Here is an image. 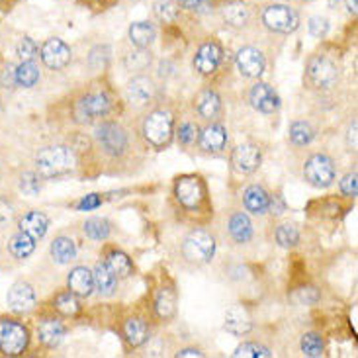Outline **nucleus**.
Masks as SVG:
<instances>
[{
  "label": "nucleus",
  "instance_id": "1",
  "mask_svg": "<svg viewBox=\"0 0 358 358\" xmlns=\"http://www.w3.org/2000/svg\"><path fill=\"white\" fill-rule=\"evenodd\" d=\"M92 145L104 166H112L110 173H126L127 166L143 159V149L149 147L139 137V131L117 116H110L92 124Z\"/></svg>",
  "mask_w": 358,
  "mask_h": 358
},
{
  "label": "nucleus",
  "instance_id": "2",
  "mask_svg": "<svg viewBox=\"0 0 358 358\" xmlns=\"http://www.w3.org/2000/svg\"><path fill=\"white\" fill-rule=\"evenodd\" d=\"M173 203L175 212L180 215V222L206 225L212 220L213 208L208 192V184L202 175L186 173L176 176L173 182Z\"/></svg>",
  "mask_w": 358,
  "mask_h": 358
},
{
  "label": "nucleus",
  "instance_id": "3",
  "mask_svg": "<svg viewBox=\"0 0 358 358\" xmlns=\"http://www.w3.org/2000/svg\"><path fill=\"white\" fill-rule=\"evenodd\" d=\"M117 98L110 85L96 80L71 98V122L77 126H92L116 114Z\"/></svg>",
  "mask_w": 358,
  "mask_h": 358
},
{
  "label": "nucleus",
  "instance_id": "4",
  "mask_svg": "<svg viewBox=\"0 0 358 358\" xmlns=\"http://www.w3.org/2000/svg\"><path fill=\"white\" fill-rule=\"evenodd\" d=\"M175 112L169 106L147 108L139 122V137L143 143L155 151H165L175 141Z\"/></svg>",
  "mask_w": 358,
  "mask_h": 358
},
{
  "label": "nucleus",
  "instance_id": "5",
  "mask_svg": "<svg viewBox=\"0 0 358 358\" xmlns=\"http://www.w3.org/2000/svg\"><path fill=\"white\" fill-rule=\"evenodd\" d=\"M77 166V151L75 147L67 143H51V145L39 147L34 157V171L43 180L59 178L73 173Z\"/></svg>",
  "mask_w": 358,
  "mask_h": 358
},
{
  "label": "nucleus",
  "instance_id": "6",
  "mask_svg": "<svg viewBox=\"0 0 358 358\" xmlns=\"http://www.w3.org/2000/svg\"><path fill=\"white\" fill-rule=\"evenodd\" d=\"M217 237L203 225H196L180 241V259L188 266H206L215 257Z\"/></svg>",
  "mask_w": 358,
  "mask_h": 358
},
{
  "label": "nucleus",
  "instance_id": "7",
  "mask_svg": "<svg viewBox=\"0 0 358 358\" xmlns=\"http://www.w3.org/2000/svg\"><path fill=\"white\" fill-rule=\"evenodd\" d=\"M341 65L329 53H313L306 63V83L320 92L333 90L341 83Z\"/></svg>",
  "mask_w": 358,
  "mask_h": 358
},
{
  "label": "nucleus",
  "instance_id": "8",
  "mask_svg": "<svg viewBox=\"0 0 358 358\" xmlns=\"http://www.w3.org/2000/svg\"><path fill=\"white\" fill-rule=\"evenodd\" d=\"M262 28L276 36H290L300 28V12L286 2H266L261 8Z\"/></svg>",
  "mask_w": 358,
  "mask_h": 358
},
{
  "label": "nucleus",
  "instance_id": "9",
  "mask_svg": "<svg viewBox=\"0 0 358 358\" xmlns=\"http://www.w3.org/2000/svg\"><path fill=\"white\" fill-rule=\"evenodd\" d=\"M222 235L229 247H239V249H243V247L251 245L252 239H255V225H252L251 215L245 212L243 208L225 210Z\"/></svg>",
  "mask_w": 358,
  "mask_h": 358
},
{
  "label": "nucleus",
  "instance_id": "10",
  "mask_svg": "<svg viewBox=\"0 0 358 358\" xmlns=\"http://www.w3.org/2000/svg\"><path fill=\"white\" fill-rule=\"evenodd\" d=\"M301 178L313 188H329L337 178L335 161L327 153H311L301 165Z\"/></svg>",
  "mask_w": 358,
  "mask_h": 358
},
{
  "label": "nucleus",
  "instance_id": "11",
  "mask_svg": "<svg viewBox=\"0 0 358 358\" xmlns=\"http://www.w3.org/2000/svg\"><path fill=\"white\" fill-rule=\"evenodd\" d=\"M159 87H157L155 78L149 77L145 73H137L127 80L124 96H126L127 106L134 108L137 112H145L147 108H151L157 102Z\"/></svg>",
  "mask_w": 358,
  "mask_h": 358
},
{
  "label": "nucleus",
  "instance_id": "12",
  "mask_svg": "<svg viewBox=\"0 0 358 358\" xmlns=\"http://www.w3.org/2000/svg\"><path fill=\"white\" fill-rule=\"evenodd\" d=\"M29 347V331L14 317H0V355L20 357Z\"/></svg>",
  "mask_w": 358,
  "mask_h": 358
},
{
  "label": "nucleus",
  "instance_id": "13",
  "mask_svg": "<svg viewBox=\"0 0 358 358\" xmlns=\"http://www.w3.org/2000/svg\"><path fill=\"white\" fill-rule=\"evenodd\" d=\"M223 55H225V53H223V45L220 39H202V43L196 48V53H194V71H196L200 77H213V75L220 71V67H222Z\"/></svg>",
  "mask_w": 358,
  "mask_h": 358
},
{
  "label": "nucleus",
  "instance_id": "14",
  "mask_svg": "<svg viewBox=\"0 0 358 358\" xmlns=\"http://www.w3.org/2000/svg\"><path fill=\"white\" fill-rule=\"evenodd\" d=\"M227 145H229V131L222 122H208L200 127V136H198L196 147L202 151L203 155H223Z\"/></svg>",
  "mask_w": 358,
  "mask_h": 358
},
{
  "label": "nucleus",
  "instance_id": "15",
  "mask_svg": "<svg viewBox=\"0 0 358 358\" xmlns=\"http://www.w3.org/2000/svg\"><path fill=\"white\" fill-rule=\"evenodd\" d=\"M192 112L200 122H220L223 116V100L212 87H203L192 98Z\"/></svg>",
  "mask_w": 358,
  "mask_h": 358
},
{
  "label": "nucleus",
  "instance_id": "16",
  "mask_svg": "<svg viewBox=\"0 0 358 358\" xmlns=\"http://www.w3.org/2000/svg\"><path fill=\"white\" fill-rule=\"evenodd\" d=\"M39 59L51 71H63L73 61V49L61 38H49L39 48Z\"/></svg>",
  "mask_w": 358,
  "mask_h": 358
},
{
  "label": "nucleus",
  "instance_id": "17",
  "mask_svg": "<svg viewBox=\"0 0 358 358\" xmlns=\"http://www.w3.org/2000/svg\"><path fill=\"white\" fill-rule=\"evenodd\" d=\"M235 67L241 73V77L259 80L266 71V57L261 49L255 45H243L235 55Z\"/></svg>",
  "mask_w": 358,
  "mask_h": 358
},
{
  "label": "nucleus",
  "instance_id": "18",
  "mask_svg": "<svg viewBox=\"0 0 358 358\" xmlns=\"http://www.w3.org/2000/svg\"><path fill=\"white\" fill-rule=\"evenodd\" d=\"M249 104L264 116H272V114H276L280 110L282 100L276 88L268 85V83L259 80L249 88Z\"/></svg>",
  "mask_w": 358,
  "mask_h": 358
},
{
  "label": "nucleus",
  "instance_id": "19",
  "mask_svg": "<svg viewBox=\"0 0 358 358\" xmlns=\"http://www.w3.org/2000/svg\"><path fill=\"white\" fill-rule=\"evenodd\" d=\"M122 341L126 349L134 350L151 341V325L143 315H127L122 321Z\"/></svg>",
  "mask_w": 358,
  "mask_h": 358
},
{
  "label": "nucleus",
  "instance_id": "20",
  "mask_svg": "<svg viewBox=\"0 0 358 358\" xmlns=\"http://www.w3.org/2000/svg\"><path fill=\"white\" fill-rule=\"evenodd\" d=\"M262 163V149L257 143H241L231 151V166L239 175H252Z\"/></svg>",
  "mask_w": 358,
  "mask_h": 358
},
{
  "label": "nucleus",
  "instance_id": "21",
  "mask_svg": "<svg viewBox=\"0 0 358 358\" xmlns=\"http://www.w3.org/2000/svg\"><path fill=\"white\" fill-rule=\"evenodd\" d=\"M6 303H8L10 311L24 315L36 308L38 303V296H36V288L26 280L14 282L10 286L8 294H6Z\"/></svg>",
  "mask_w": 358,
  "mask_h": 358
},
{
  "label": "nucleus",
  "instance_id": "22",
  "mask_svg": "<svg viewBox=\"0 0 358 358\" xmlns=\"http://www.w3.org/2000/svg\"><path fill=\"white\" fill-rule=\"evenodd\" d=\"M176 306H178V294L173 282L161 284L153 296V313L159 321L171 323L176 317Z\"/></svg>",
  "mask_w": 358,
  "mask_h": 358
},
{
  "label": "nucleus",
  "instance_id": "23",
  "mask_svg": "<svg viewBox=\"0 0 358 358\" xmlns=\"http://www.w3.org/2000/svg\"><path fill=\"white\" fill-rule=\"evenodd\" d=\"M222 20L225 26L231 29H247L252 22V10L243 0H223L222 2Z\"/></svg>",
  "mask_w": 358,
  "mask_h": 358
},
{
  "label": "nucleus",
  "instance_id": "24",
  "mask_svg": "<svg viewBox=\"0 0 358 358\" xmlns=\"http://www.w3.org/2000/svg\"><path fill=\"white\" fill-rule=\"evenodd\" d=\"M243 210L255 215V217H262L268 213V203H271V192L259 182H252L243 188L241 196Z\"/></svg>",
  "mask_w": 358,
  "mask_h": 358
},
{
  "label": "nucleus",
  "instance_id": "25",
  "mask_svg": "<svg viewBox=\"0 0 358 358\" xmlns=\"http://www.w3.org/2000/svg\"><path fill=\"white\" fill-rule=\"evenodd\" d=\"M67 335V327L61 317L49 315L38 323V341L45 349H57Z\"/></svg>",
  "mask_w": 358,
  "mask_h": 358
},
{
  "label": "nucleus",
  "instance_id": "26",
  "mask_svg": "<svg viewBox=\"0 0 358 358\" xmlns=\"http://www.w3.org/2000/svg\"><path fill=\"white\" fill-rule=\"evenodd\" d=\"M16 225H18V231L26 233L36 241H41L48 235L51 222H49L48 213H43L41 210H28L18 215Z\"/></svg>",
  "mask_w": 358,
  "mask_h": 358
},
{
  "label": "nucleus",
  "instance_id": "27",
  "mask_svg": "<svg viewBox=\"0 0 358 358\" xmlns=\"http://www.w3.org/2000/svg\"><path fill=\"white\" fill-rule=\"evenodd\" d=\"M67 290L73 292L78 300L90 298L94 294V276L88 266L78 264L75 268H71L67 276Z\"/></svg>",
  "mask_w": 358,
  "mask_h": 358
},
{
  "label": "nucleus",
  "instance_id": "28",
  "mask_svg": "<svg viewBox=\"0 0 358 358\" xmlns=\"http://www.w3.org/2000/svg\"><path fill=\"white\" fill-rule=\"evenodd\" d=\"M102 257H104V262H106L108 266L116 272L117 278H129V276H134L136 264L129 259V255L122 251V249H117L114 245H108V247H104V251H102Z\"/></svg>",
  "mask_w": 358,
  "mask_h": 358
},
{
  "label": "nucleus",
  "instance_id": "29",
  "mask_svg": "<svg viewBox=\"0 0 358 358\" xmlns=\"http://www.w3.org/2000/svg\"><path fill=\"white\" fill-rule=\"evenodd\" d=\"M92 276H94V290L98 292V296L110 298V296L116 294L117 286H120V278L106 262L98 261L94 264V268H92Z\"/></svg>",
  "mask_w": 358,
  "mask_h": 358
},
{
  "label": "nucleus",
  "instance_id": "30",
  "mask_svg": "<svg viewBox=\"0 0 358 358\" xmlns=\"http://www.w3.org/2000/svg\"><path fill=\"white\" fill-rule=\"evenodd\" d=\"M200 120L194 116V112L190 116L180 117L175 124V139L178 145L182 149H192L198 143V136H200Z\"/></svg>",
  "mask_w": 358,
  "mask_h": 358
},
{
  "label": "nucleus",
  "instance_id": "31",
  "mask_svg": "<svg viewBox=\"0 0 358 358\" xmlns=\"http://www.w3.org/2000/svg\"><path fill=\"white\" fill-rule=\"evenodd\" d=\"M225 331H229L231 335H237V337L251 333L252 320L245 306L235 303L227 310V313H225Z\"/></svg>",
  "mask_w": 358,
  "mask_h": 358
},
{
  "label": "nucleus",
  "instance_id": "32",
  "mask_svg": "<svg viewBox=\"0 0 358 358\" xmlns=\"http://www.w3.org/2000/svg\"><path fill=\"white\" fill-rule=\"evenodd\" d=\"M49 255L55 264H71L78 255L77 243L69 235H57L49 245Z\"/></svg>",
  "mask_w": 358,
  "mask_h": 358
},
{
  "label": "nucleus",
  "instance_id": "33",
  "mask_svg": "<svg viewBox=\"0 0 358 358\" xmlns=\"http://www.w3.org/2000/svg\"><path fill=\"white\" fill-rule=\"evenodd\" d=\"M157 38V28L153 22L149 20H139L134 22L127 28V39L134 48H149Z\"/></svg>",
  "mask_w": 358,
  "mask_h": 358
},
{
  "label": "nucleus",
  "instance_id": "34",
  "mask_svg": "<svg viewBox=\"0 0 358 358\" xmlns=\"http://www.w3.org/2000/svg\"><path fill=\"white\" fill-rule=\"evenodd\" d=\"M51 310L55 311L59 317H77L80 313V301L73 292H57L51 300Z\"/></svg>",
  "mask_w": 358,
  "mask_h": 358
},
{
  "label": "nucleus",
  "instance_id": "35",
  "mask_svg": "<svg viewBox=\"0 0 358 358\" xmlns=\"http://www.w3.org/2000/svg\"><path fill=\"white\" fill-rule=\"evenodd\" d=\"M36 243L38 241L31 239L29 235L18 231L10 237L8 243H6V249H8L12 259H16V261H26V259H29V257L34 255V251H36Z\"/></svg>",
  "mask_w": 358,
  "mask_h": 358
},
{
  "label": "nucleus",
  "instance_id": "36",
  "mask_svg": "<svg viewBox=\"0 0 358 358\" xmlns=\"http://www.w3.org/2000/svg\"><path fill=\"white\" fill-rule=\"evenodd\" d=\"M153 65V53L149 48H134L124 55V67L129 73H145Z\"/></svg>",
  "mask_w": 358,
  "mask_h": 358
},
{
  "label": "nucleus",
  "instance_id": "37",
  "mask_svg": "<svg viewBox=\"0 0 358 358\" xmlns=\"http://www.w3.org/2000/svg\"><path fill=\"white\" fill-rule=\"evenodd\" d=\"M317 136V129L308 120H294L288 127V141L294 147H308Z\"/></svg>",
  "mask_w": 358,
  "mask_h": 358
},
{
  "label": "nucleus",
  "instance_id": "38",
  "mask_svg": "<svg viewBox=\"0 0 358 358\" xmlns=\"http://www.w3.org/2000/svg\"><path fill=\"white\" fill-rule=\"evenodd\" d=\"M83 233L90 241H106L112 235V223L108 222L106 217H88L87 222L83 223Z\"/></svg>",
  "mask_w": 358,
  "mask_h": 358
},
{
  "label": "nucleus",
  "instance_id": "39",
  "mask_svg": "<svg viewBox=\"0 0 358 358\" xmlns=\"http://www.w3.org/2000/svg\"><path fill=\"white\" fill-rule=\"evenodd\" d=\"M14 73H16V85L22 88H34L41 78L36 61H20V65L14 69Z\"/></svg>",
  "mask_w": 358,
  "mask_h": 358
},
{
  "label": "nucleus",
  "instance_id": "40",
  "mask_svg": "<svg viewBox=\"0 0 358 358\" xmlns=\"http://www.w3.org/2000/svg\"><path fill=\"white\" fill-rule=\"evenodd\" d=\"M274 241L282 249H294L300 243V229L296 223L284 222L280 225H276L274 229Z\"/></svg>",
  "mask_w": 358,
  "mask_h": 358
},
{
  "label": "nucleus",
  "instance_id": "41",
  "mask_svg": "<svg viewBox=\"0 0 358 358\" xmlns=\"http://www.w3.org/2000/svg\"><path fill=\"white\" fill-rule=\"evenodd\" d=\"M153 16L163 26H171V24H176L180 18V8L175 0H157L153 4Z\"/></svg>",
  "mask_w": 358,
  "mask_h": 358
},
{
  "label": "nucleus",
  "instance_id": "42",
  "mask_svg": "<svg viewBox=\"0 0 358 358\" xmlns=\"http://www.w3.org/2000/svg\"><path fill=\"white\" fill-rule=\"evenodd\" d=\"M300 350L303 357L320 358L325 355V341L320 333H303L300 339Z\"/></svg>",
  "mask_w": 358,
  "mask_h": 358
},
{
  "label": "nucleus",
  "instance_id": "43",
  "mask_svg": "<svg viewBox=\"0 0 358 358\" xmlns=\"http://www.w3.org/2000/svg\"><path fill=\"white\" fill-rule=\"evenodd\" d=\"M18 190L24 196H38L43 190V178L36 171H24L18 176Z\"/></svg>",
  "mask_w": 358,
  "mask_h": 358
},
{
  "label": "nucleus",
  "instance_id": "44",
  "mask_svg": "<svg viewBox=\"0 0 358 358\" xmlns=\"http://www.w3.org/2000/svg\"><path fill=\"white\" fill-rule=\"evenodd\" d=\"M110 59H112V48L108 43H100L88 53V67L92 71H104L110 63Z\"/></svg>",
  "mask_w": 358,
  "mask_h": 358
},
{
  "label": "nucleus",
  "instance_id": "45",
  "mask_svg": "<svg viewBox=\"0 0 358 358\" xmlns=\"http://www.w3.org/2000/svg\"><path fill=\"white\" fill-rule=\"evenodd\" d=\"M233 357L239 358V357H245V358H268L272 357V350L268 347H264L261 343H257V341H247V343H243L239 345L235 352H233Z\"/></svg>",
  "mask_w": 358,
  "mask_h": 358
},
{
  "label": "nucleus",
  "instance_id": "46",
  "mask_svg": "<svg viewBox=\"0 0 358 358\" xmlns=\"http://www.w3.org/2000/svg\"><path fill=\"white\" fill-rule=\"evenodd\" d=\"M178 4V8L184 12H190L194 16H210L213 12L212 0H175Z\"/></svg>",
  "mask_w": 358,
  "mask_h": 358
},
{
  "label": "nucleus",
  "instance_id": "47",
  "mask_svg": "<svg viewBox=\"0 0 358 358\" xmlns=\"http://www.w3.org/2000/svg\"><path fill=\"white\" fill-rule=\"evenodd\" d=\"M16 55L20 57V61H36V57L39 55V45L31 38L24 36L16 45Z\"/></svg>",
  "mask_w": 358,
  "mask_h": 358
},
{
  "label": "nucleus",
  "instance_id": "48",
  "mask_svg": "<svg viewBox=\"0 0 358 358\" xmlns=\"http://www.w3.org/2000/svg\"><path fill=\"white\" fill-rule=\"evenodd\" d=\"M308 29H310V34L313 38L325 39L331 29L329 20L323 18V16H311V18L308 20Z\"/></svg>",
  "mask_w": 358,
  "mask_h": 358
},
{
  "label": "nucleus",
  "instance_id": "49",
  "mask_svg": "<svg viewBox=\"0 0 358 358\" xmlns=\"http://www.w3.org/2000/svg\"><path fill=\"white\" fill-rule=\"evenodd\" d=\"M339 190L345 198L355 200L358 194V180H357V171H352L349 175H345L339 180Z\"/></svg>",
  "mask_w": 358,
  "mask_h": 358
},
{
  "label": "nucleus",
  "instance_id": "50",
  "mask_svg": "<svg viewBox=\"0 0 358 358\" xmlns=\"http://www.w3.org/2000/svg\"><path fill=\"white\" fill-rule=\"evenodd\" d=\"M102 202H104L102 194H88V196H83V198L75 203V208H77L78 212H92V210L100 208Z\"/></svg>",
  "mask_w": 358,
  "mask_h": 358
},
{
  "label": "nucleus",
  "instance_id": "51",
  "mask_svg": "<svg viewBox=\"0 0 358 358\" xmlns=\"http://www.w3.org/2000/svg\"><path fill=\"white\" fill-rule=\"evenodd\" d=\"M296 298H298L301 306L303 303L310 306V303H315V301L320 300V292L315 290V288H301V290L296 292Z\"/></svg>",
  "mask_w": 358,
  "mask_h": 358
},
{
  "label": "nucleus",
  "instance_id": "52",
  "mask_svg": "<svg viewBox=\"0 0 358 358\" xmlns=\"http://www.w3.org/2000/svg\"><path fill=\"white\" fill-rule=\"evenodd\" d=\"M87 8L94 10V12H104V10H110L117 0H80Z\"/></svg>",
  "mask_w": 358,
  "mask_h": 358
},
{
  "label": "nucleus",
  "instance_id": "53",
  "mask_svg": "<svg viewBox=\"0 0 358 358\" xmlns=\"http://www.w3.org/2000/svg\"><path fill=\"white\" fill-rule=\"evenodd\" d=\"M286 210V203L282 200L280 194H271V203H268V213L272 215H280Z\"/></svg>",
  "mask_w": 358,
  "mask_h": 358
},
{
  "label": "nucleus",
  "instance_id": "54",
  "mask_svg": "<svg viewBox=\"0 0 358 358\" xmlns=\"http://www.w3.org/2000/svg\"><path fill=\"white\" fill-rule=\"evenodd\" d=\"M14 69L16 67H6L2 71V77H0V85L4 88H14L16 87V73H14Z\"/></svg>",
  "mask_w": 358,
  "mask_h": 358
},
{
  "label": "nucleus",
  "instance_id": "55",
  "mask_svg": "<svg viewBox=\"0 0 358 358\" xmlns=\"http://www.w3.org/2000/svg\"><path fill=\"white\" fill-rule=\"evenodd\" d=\"M12 215H14L12 203L6 202L4 198H0V225H6L12 220Z\"/></svg>",
  "mask_w": 358,
  "mask_h": 358
},
{
  "label": "nucleus",
  "instance_id": "56",
  "mask_svg": "<svg viewBox=\"0 0 358 358\" xmlns=\"http://www.w3.org/2000/svg\"><path fill=\"white\" fill-rule=\"evenodd\" d=\"M176 67L173 65V61H169V59H165V61H161L159 63V71H157V77L159 78H171L173 75H175Z\"/></svg>",
  "mask_w": 358,
  "mask_h": 358
},
{
  "label": "nucleus",
  "instance_id": "57",
  "mask_svg": "<svg viewBox=\"0 0 358 358\" xmlns=\"http://www.w3.org/2000/svg\"><path fill=\"white\" fill-rule=\"evenodd\" d=\"M347 145L350 151H357V117H352L349 129H347Z\"/></svg>",
  "mask_w": 358,
  "mask_h": 358
},
{
  "label": "nucleus",
  "instance_id": "58",
  "mask_svg": "<svg viewBox=\"0 0 358 358\" xmlns=\"http://www.w3.org/2000/svg\"><path fill=\"white\" fill-rule=\"evenodd\" d=\"M175 357H206L203 355L202 349H198V347H184V349H178L175 352Z\"/></svg>",
  "mask_w": 358,
  "mask_h": 358
},
{
  "label": "nucleus",
  "instance_id": "59",
  "mask_svg": "<svg viewBox=\"0 0 358 358\" xmlns=\"http://www.w3.org/2000/svg\"><path fill=\"white\" fill-rule=\"evenodd\" d=\"M345 2H347V10H349V14L357 16V0H345Z\"/></svg>",
  "mask_w": 358,
  "mask_h": 358
},
{
  "label": "nucleus",
  "instance_id": "60",
  "mask_svg": "<svg viewBox=\"0 0 358 358\" xmlns=\"http://www.w3.org/2000/svg\"><path fill=\"white\" fill-rule=\"evenodd\" d=\"M10 2H14V0H0V4H10Z\"/></svg>",
  "mask_w": 358,
  "mask_h": 358
},
{
  "label": "nucleus",
  "instance_id": "61",
  "mask_svg": "<svg viewBox=\"0 0 358 358\" xmlns=\"http://www.w3.org/2000/svg\"><path fill=\"white\" fill-rule=\"evenodd\" d=\"M300 4H308V2H313V0H298Z\"/></svg>",
  "mask_w": 358,
  "mask_h": 358
},
{
  "label": "nucleus",
  "instance_id": "62",
  "mask_svg": "<svg viewBox=\"0 0 358 358\" xmlns=\"http://www.w3.org/2000/svg\"><path fill=\"white\" fill-rule=\"evenodd\" d=\"M212 2H213V4H215V2H223V0H212Z\"/></svg>",
  "mask_w": 358,
  "mask_h": 358
}]
</instances>
